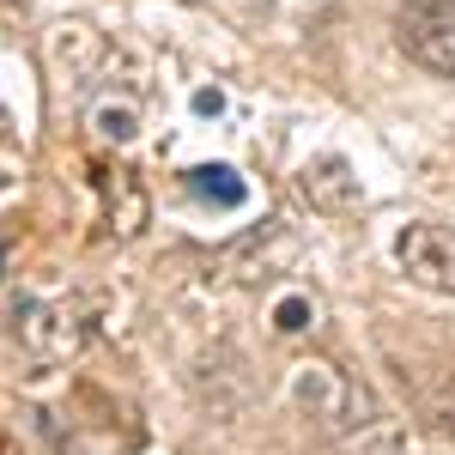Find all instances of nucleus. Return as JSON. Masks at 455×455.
<instances>
[{
    "instance_id": "nucleus-2",
    "label": "nucleus",
    "mask_w": 455,
    "mask_h": 455,
    "mask_svg": "<svg viewBox=\"0 0 455 455\" xmlns=\"http://www.w3.org/2000/svg\"><path fill=\"white\" fill-rule=\"evenodd\" d=\"M395 43L425 73L455 79V0H413L395 12Z\"/></svg>"
},
{
    "instance_id": "nucleus-9",
    "label": "nucleus",
    "mask_w": 455,
    "mask_h": 455,
    "mask_svg": "<svg viewBox=\"0 0 455 455\" xmlns=\"http://www.w3.org/2000/svg\"><path fill=\"white\" fill-rule=\"evenodd\" d=\"M0 267H6V249H0Z\"/></svg>"
},
{
    "instance_id": "nucleus-3",
    "label": "nucleus",
    "mask_w": 455,
    "mask_h": 455,
    "mask_svg": "<svg viewBox=\"0 0 455 455\" xmlns=\"http://www.w3.org/2000/svg\"><path fill=\"white\" fill-rule=\"evenodd\" d=\"M395 261H401V274L413 285L455 298V231H443V225H407L401 243H395Z\"/></svg>"
},
{
    "instance_id": "nucleus-4",
    "label": "nucleus",
    "mask_w": 455,
    "mask_h": 455,
    "mask_svg": "<svg viewBox=\"0 0 455 455\" xmlns=\"http://www.w3.org/2000/svg\"><path fill=\"white\" fill-rule=\"evenodd\" d=\"M12 322H19V340H25L36 358H68V352H79V340H85L79 310H68V304H36V298H25V304L12 310Z\"/></svg>"
},
{
    "instance_id": "nucleus-5",
    "label": "nucleus",
    "mask_w": 455,
    "mask_h": 455,
    "mask_svg": "<svg viewBox=\"0 0 455 455\" xmlns=\"http://www.w3.org/2000/svg\"><path fill=\"white\" fill-rule=\"evenodd\" d=\"M304 201L315 212H352L358 207V176L347 171V158H315V164H304Z\"/></svg>"
},
{
    "instance_id": "nucleus-8",
    "label": "nucleus",
    "mask_w": 455,
    "mask_h": 455,
    "mask_svg": "<svg viewBox=\"0 0 455 455\" xmlns=\"http://www.w3.org/2000/svg\"><path fill=\"white\" fill-rule=\"evenodd\" d=\"M437 431H443V437H455V407L443 413V419H437Z\"/></svg>"
},
{
    "instance_id": "nucleus-1",
    "label": "nucleus",
    "mask_w": 455,
    "mask_h": 455,
    "mask_svg": "<svg viewBox=\"0 0 455 455\" xmlns=\"http://www.w3.org/2000/svg\"><path fill=\"white\" fill-rule=\"evenodd\" d=\"M291 401H298V413H304L322 437H358L364 425L383 419L377 395L358 383V377H347L340 364H328V358L298 364V377H291Z\"/></svg>"
},
{
    "instance_id": "nucleus-7",
    "label": "nucleus",
    "mask_w": 455,
    "mask_h": 455,
    "mask_svg": "<svg viewBox=\"0 0 455 455\" xmlns=\"http://www.w3.org/2000/svg\"><path fill=\"white\" fill-rule=\"evenodd\" d=\"M274 328H280V334H304V328H310V304H304V298H285L280 310H274Z\"/></svg>"
},
{
    "instance_id": "nucleus-6",
    "label": "nucleus",
    "mask_w": 455,
    "mask_h": 455,
    "mask_svg": "<svg viewBox=\"0 0 455 455\" xmlns=\"http://www.w3.org/2000/svg\"><path fill=\"white\" fill-rule=\"evenodd\" d=\"M188 195L195 201H212V207H243V182L237 171H225V164H201V171H188Z\"/></svg>"
}]
</instances>
